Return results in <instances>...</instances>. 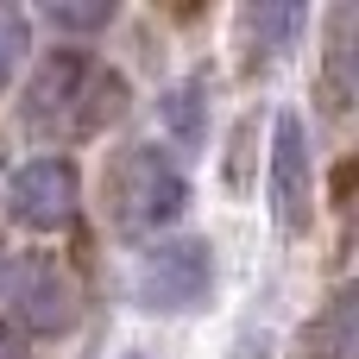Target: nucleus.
Wrapping results in <instances>:
<instances>
[{
  "mask_svg": "<svg viewBox=\"0 0 359 359\" xmlns=\"http://www.w3.org/2000/svg\"><path fill=\"white\" fill-rule=\"evenodd\" d=\"M271 208H278L284 233H297L309 221V133H303V114L271 120Z\"/></svg>",
  "mask_w": 359,
  "mask_h": 359,
  "instance_id": "7ed1b4c3",
  "label": "nucleus"
},
{
  "mask_svg": "<svg viewBox=\"0 0 359 359\" xmlns=\"http://www.w3.org/2000/svg\"><path fill=\"white\" fill-rule=\"evenodd\" d=\"M215 284V259L202 240H170V246H151L133 271V290L145 309H164V316H183L208 297Z\"/></svg>",
  "mask_w": 359,
  "mask_h": 359,
  "instance_id": "f257e3e1",
  "label": "nucleus"
},
{
  "mask_svg": "<svg viewBox=\"0 0 359 359\" xmlns=\"http://www.w3.org/2000/svg\"><path fill=\"white\" fill-rule=\"evenodd\" d=\"M13 215H19L25 227H38V233L63 227V221L76 215V170H69L63 158H32V164H19V170H13Z\"/></svg>",
  "mask_w": 359,
  "mask_h": 359,
  "instance_id": "20e7f679",
  "label": "nucleus"
},
{
  "mask_svg": "<svg viewBox=\"0 0 359 359\" xmlns=\"http://www.w3.org/2000/svg\"><path fill=\"white\" fill-rule=\"evenodd\" d=\"M0 359H25V353H19V334H13L6 322H0Z\"/></svg>",
  "mask_w": 359,
  "mask_h": 359,
  "instance_id": "9b49d317",
  "label": "nucleus"
},
{
  "mask_svg": "<svg viewBox=\"0 0 359 359\" xmlns=\"http://www.w3.org/2000/svg\"><path fill=\"white\" fill-rule=\"evenodd\" d=\"M196 82H183V88H170L164 95V120H170V133L177 139H202V114H196Z\"/></svg>",
  "mask_w": 359,
  "mask_h": 359,
  "instance_id": "1a4fd4ad",
  "label": "nucleus"
},
{
  "mask_svg": "<svg viewBox=\"0 0 359 359\" xmlns=\"http://www.w3.org/2000/svg\"><path fill=\"white\" fill-rule=\"evenodd\" d=\"M246 32H252L259 50L271 57L278 44H290V38L303 32V6H252V13H246Z\"/></svg>",
  "mask_w": 359,
  "mask_h": 359,
  "instance_id": "0eeeda50",
  "label": "nucleus"
},
{
  "mask_svg": "<svg viewBox=\"0 0 359 359\" xmlns=\"http://www.w3.org/2000/svg\"><path fill=\"white\" fill-rule=\"evenodd\" d=\"M25 50H32V25H25V13H19L13 0H0V88H6L13 69L25 63Z\"/></svg>",
  "mask_w": 359,
  "mask_h": 359,
  "instance_id": "6e6552de",
  "label": "nucleus"
},
{
  "mask_svg": "<svg viewBox=\"0 0 359 359\" xmlns=\"http://www.w3.org/2000/svg\"><path fill=\"white\" fill-rule=\"evenodd\" d=\"M13 284H19V297H13V303H19V322H25L32 334H63V328L76 322V284H69L50 259H32Z\"/></svg>",
  "mask_w": 359,
  "mask_h": 359,
  "instance_id": "39448f33",
  "label": "nucleus"
},
{
  "mask_svg": "<svg viewBox=\"0 0 359 359\" xmlns=\"http://www.w3.org/2000/svg\"><path fill=\"white\" fill-rule=\"evenodd\" d=\"M107 19H114V0H88V6L50 0V25H57V32H95V25H107Z\"/></svg>",
  "mask_w": 359,
  "mask_h": 359,
  "instance_id": "9d476101",
  "label": "nucleus"
},
{
  "mask_svg": "<svg viewBox=\"0 0 359 359\" xmlns=\"http://www.w3.org/2000/svg\"><path fill=\"white\" fill-rule=\"evenodd\" d=\"M114 196H120L126 227H164V221L183 215L189 183H183V170L170 158H158L151 145H133L120 158V170H114Z\"/></svg>",
  "mask_w": 359,
  "mask_h": 359,
  "instance_id": "f03ea898",
  "label": "nucleus"
},
{
  "mask_svg": "<svg viewBox=\"0 0 359 359\" xmlns=\"http://www.w3.org/2000/svg\"><path fill=\"white\" fill-rule=\"evenodd\" d=\"M88 76H95V69H88V57H82V50H57V57L38 69L32 95H25V120H32L38 133L69 126V107L82 101V82H88Z\"/></svg>",
  "mask_w": 359,
  "mask_h": 359,
  "instance_id": "423d86ee",
  "label": "nucleus"
}]
</instances>
